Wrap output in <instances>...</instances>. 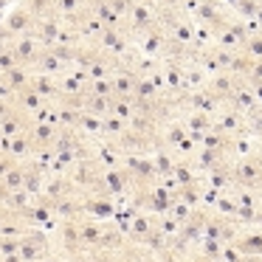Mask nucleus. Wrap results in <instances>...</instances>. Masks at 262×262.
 <instances>
[{
    "instance_id": "2",
    "label": "nucleus",
    "mask_w": 262,
    "mask_h": 262,
    "mask_svg": "<svg viewBox=\"0 0 262 262\" xmlns=\"http://www.w3.org/2000/svg\"><path fill=\"white\" fill-rule=\"evenodd\" d=\"M234 164V186L239 189H262V169L256 164L254 155H245V158H231Z\"/></svg>"
},
{
    "instance_id": "11",
    "label": "nucleus",
    "mask_w": 262,
    "mask_h": 262,
    "mask_svg": "<svg viewBox=\"0 0 262 262\" xmlns=\"http://www.w3.org/2000/svg\"><path fill=\"white\" fill-rule=\"evenodd\" d=\"M57 136H59V127L51 124V121H34L29 127V138L34 144V149H54Z\"/></svg>"
},
{
    "instance_id": "6",
    "label": "nucleus",
    "mask_w": 262,
    "mask_h": 262,
    "mask_svg": "<svg viewBox=\"0 0 262 262\" xmlns=\"http://www.w3.org/2000/svg\"><path fill=\"white\" fill-rule=\"evenodd\" d=\"M62 26H65V20L59 17V14L42 17V20H37V26H34V37L40 40L42 48H51V46H57L59 34H62Z\"/></svg>"
},
{
    "instance_id": "14",
    "label": "nucleus",
    "mask_w": 262,
    "mask_h": 262,
    "mask_svg": "<svg viewBox=\"0 0 262 262\" xmlns=\"http://www.w3.org/2000/svg\"><path fill=\"white\" fill-rule=\"evenodd\" d=\"M31 88L40 93L48 102L59 99V76H48V74H31Z\"/></svg>"
},
{
    "instance_id": "28",
    "label": "nucleus",
    "mask_w": 262,
    "mask_h": 262,
    "mask_svg": "<svg viewBox=\"0 0 262 262\" xmlns=\"http://www.w3.org/2000/svg\"><path fill=\"white\" fill-rule=\"evenodd\" d=\"M14 164H17V158H12V155H0V178L6 175Z\"/></svg>"
},
{
    "instance_id": "13",
    "label": "nucleus",
    "mask_w": 262,
    "mask_h": 262,
    "mask_svg": "<svg viewBox=\"0 0 262 262\" xmlns=\"http://www.w3.org/2000/svg\"><path fill=\"white\" fill-rule=\"evenodd\" d=\"M256 104H259V102H256V96H254V91H251V85L239 79V82H237V88H234V93L228 96L226 107L239 110V113H251V110H254Z\"/></svg>"
},
{
    "instance_id": "19",
    "label": "nucleus",
    "mask_w": 262,
    "mask_h": 262,
    "mask_svg": "<svg viewBox=\"0 0 262 262\" xmlns=\"http://www.w3.org/2000/svg\"><path fill=\"white\" fill-rule=\"evenodd\" d=\"M76 130H79L82 136H88V138H102V119H99V116H91V113H85V110H82Z\"/></svg>"
},
{
    "instance_id": "24",
    "label": "nucleus",
    "mask_w": 262,
    "mask_h": 262,
    "mask_svg": "<svg viewBox=\"0 0 262 262\" xmlns=\"http://www.w3.org/2000/svg\"><path fill=\"white\" fill-rule=\"evenodd\" d=\"M239 51H243L245 57H251V59H262V31H259V34H251L248 40L243 42Z\"/></svg>"
},
{
    "instance_id": "27",
    "label": "nucleus",
    "mask_w": 262,
    "mask_h": 262,
    "mask_svg": "<svg viewBox=\"0 0 262 262\" xmlns=\"http://www.w3.org/2000/svg\"><path fill=\"white\" fill-rule=\"evenodd\" d=\"M88 93L113 96V76H107V79H91V82H88Z\"/></svg>"
},
{
    "instance_id": "23",
    "label": "nucleus",
    "mask_w": 262,
    "mask_h": 262,
    "mask_svg": "<svg viewBox=\"0 0 262 262\" xmlns=\"http://www.w3.org/2000/svg\"><path fill=\"white\" fill-rule=\"evenodd\" d=\"M136 113V104H133V96L130 99H121V96H113V104H110V116H119V119L130 121V116Z\"/></svg>"
},
{
    "instance_id": "21",
    "label": "nucleus",
    "mask_w": 262,
    "mask_h": 262,
    "mask_svg": "<svg viewBox=\"0 0 262 262\" xmlns=\"http://www.w3.org/2000/svg\"><path fill=\"white\" fill-rule=\"evenodd\" d=\"M23 6L29 9V12L34 14L37 20L57 14V0H23Z\"/></svg>"
},
{
    "instance_id": "5",
    "label": "nucleus",
    "mask_w": 262,
    "mask_h": 262,
    "mask_svg": "<svg viewBox=\"0 0 262 262\" xmlns=\"http://www.w3.org/2000/svg\"><path fill=\"white\" fill-rule=\"evenodd\" d=\"M166 40H169L166 29H161V26H152L149 31H144V34L138 37L136 46H138V51H141L144 57L161 59V57H164V48H166Z\"/></svg>"
},
{
    "instance_id": "32",
    "label": "nucleus",
    "mask_w": 262,
    "mask_h": 262,
    "mask_svg": "<svg viewBox=\"0 0 262 262\" xmlns=\"http://www.w3.org/2000/svg\"><path fill=\"white\" fill-rule=\"evenodd\" d=\"M0 82H3V74H0Z\"/></svg>"
},
{
    "instance_id": "8",
    "label": "nucleus",
    "mask_w": 262,
    "mask_h": 262,
    "mask_svg": "<svg viewBox=\"0 0 262 262\" xmlns=\"http://www.w3.org/2000/svg\"><path fill=\"white\" fill-rule=\"evenodd\" d=\"M237 82H239V79H237L234 74L220 71V74H211V76H209V82H206V91H209L220 104H226L228 96L234 93V88H237Z\"/></svg>"
},
{
    "instance_id": "12",
    "label": "nucleus",
    "mask_w": 262,
    "mask_h": 262,
    "mask_svg": "<svg viewBox=\"0 0 262 262\" xmlns=\"http://www.w3.org/2000/svg\"><path fill=\"white\" fill-rule=\"evenodd\" d=\"M65 71H68V65H65L62 59H59L57 54L51 51V48H42V51L37 54L34 65H31V74H48V76H62Z\"/></svg>"
},
{
    "instance_id": "26",
    "label": "nucleus",
    "mask_w": 262,
    "mask_h": 262,
    "mask_svg": "<svg viewBox=\"0 0 262 262\" xmlns=\"http://www.w3.org/2000/svg\"><path fill=\"white\" fill-rule=\"evenodd\" d=\"M14 254H20V237H3L0 234V259H9Z\"/></svg>"
},
{
    "instance_id": "29",
    "label": "nucleus",
    "mask_w": 262,
    "mask_h": 262,
    "mask_svg": "<svg viewBox=\"0 0 262 262\" xmlns=\"http://www.w3.org/2000/svg\"><path fill=\"white\" fill-rule=\"evenodd\" d=\"M248 85H251V91H254V96H256V102H259V104H262V79H259V82H248Z\"/></svg>"
},
{
    "instance_id": "30",
    "label": "nucleus",
    "mask_w": 262,
    "mask_h": 262,
    "mask_svg": "<svg viewBox=\"0 0 262 262\" xmlns=\"http://www.w3.org/2000/svg\"><path fill=\"white\" fill-rule=\"evenodd\" d=\"M6 194H9V189L3 186V183H0V206H3V200H6Z\"/></svg>"
},
{
    "instance_id": "4",
    "label": "nucleus",
    "mask_w": 262,
    "mask_h": 262,
    "mask_svg": "<svg viewBox=\"0 0 262 262\" xmlns=\"http://www.w3.org/2000/svg\"><path fill=\"white\" fill-rule=\"evenodd\" d=\"M82 211L88 217H96V220H113L116 211H119V203H116V198H107V194L88 192L82 200Z\"/></svg>"
},
{
    "instance_id": "16",
    "label": "nucleus",
    "mask_w": 262,
    "mask_h": 262,
    "mask_svg": "<svg viewBox=\"0 0 262 262\" xmlns=\"http://www.w3.org/2000/svg\"><path fill=\"white\" fill-rule=\"evenodd\" d=\"M110 104H113V96H99V93H85V99H82V110L99 116V119L110 116Z\"/></svg>"
},
{
    "instance_id": "22",
    "label": "nucleus",
    "mask_w": 262,
    "mask_h": 262,
    "mask_svg": "<svg viewBox=\"0 0 262 262\" xmlns=\"http://www.w3.org/2000/svg\"><path fill=\"white\" fill-rule=\"evenodd\" d=\"M0 183H3L9 192H17V189H23V161H17V164H14L12 169L6 172V175L0 178Z\"/></svg>"
},
{
    "instance_id": "20",
    "label": "nucleus",
    "mask_w": 262,
    "mask_h": 262,
    "mask_svg": "<svg viewBox=\"0 0 262 262\" xmlns=\"http://www.w3.org/2000/svg\"><path fill=\"white\" fill-rule=\"evenodd\" d=\"M127 130H130L127 121L119 119V116H104L102 119V138H119V136H124Z\"/></svg>"
},
{
    "instance_id": "17",
    "label": "nucleus",
    "mask_w": 262,
    "mask_h": 262,
    "mask_svg": "<svg viewBox=\"0 0 262 262\" xmlns=\"http://www.w3.org/2000/svg\"><path fill=\"white\" fill-rule=\"evenodd\" d=\"M3 206H6L12 214H26V211L34 206V194H29L26 189H17V192H9L6 200H3Z\"/></svg>"
},
{
    "instance_id": "31",
    "label": "nucleus",
    "mask_w": 262,
    "mask_h": 262,
    "mask_svg": "<svg viewBox=\"0 0 262 262\" xmlns=\"http://www.w3.org/2000/svg\"><path fill=\"white\" fill-rule=\"evenodd\" d=\"M130 3H133V6H136V3H147V0H130Z\"/></svg>"
},
{
    "instance_id": "18",
    "label": "nucleus",
    "mask_w": 262,
    "mask_h": 262,
    "mask_svg": "<svg viewBox=\"0 0 262 262\" xmlns=\"http://www.w3.org/2000/svg\"><path fill=\"white\" fill-rule=\"evenodd\" d=\"M3 82H6L14 93H17V91H23V88L31 85V71L26 68V65H17V68H12V71H6V74H3Z\"/></svg>"
},
{
    "instance_id": "3",
    "label": "nucleus",
    "mask_w": 262,
    "mask_h": 262,
    "mask_svg": "<svg viewBox=\"0 0 262 262\" xmlns=\"http://www.w3.org/2000/svg\"><path fill=\"white\" fill-rule=\"evenodd\" d=\"M20 256H23V262H42L46 256H51L48 237L37 228H31L26 237H20Z\"/></svg>"
},
{
    "instance_id": "1",
    "label": "nucleus",
    "mask_w": 262,
    "mask_h": 262,
    "mask_svg": "<svg viewBox=\"0 0 262 262\" xmlns=\"http://www.w3.org/2000/svg\"><path fill=\"white\" fill-rule=\"evenodd\" d=\"M152 26H158V0H147V3H136L130 9V14L124 17V31L130 34V40L136 42L144 31H149Z\"/></svg>"
},
{
    "instance_id": "25",
    "label": "nucleus",
    "mask_w": 262,
    "mask_h": 262,
    "mask_svg": "<svg viewBox=\"0 0 262 262\" xmlns=\"http://www.w3.org/2000/svg\"><path fill=\"white\" fill-rule=\"evenodd\" d=\"M82 9H85V0H57V14L62 20L76 14V12H82Z\"/></svg>"
},
{
    "instance_id": "7",
    "label": "nucleus",
    "mask_w": 262,
    "mask_h": 262,
    "mask_svg": "<svg viewBox=\"0 0 262 262\" xmlns=\"http://www.w3.org/2000/svg\"><path fill=\"white\" fill-rule=\"evenodd\" d=\"M3 26H6V29L12 31L14 37H23V34H31V31H34L37 17L23 6V3H20V6H14L12 12H9V17L3 20Z\"/></svg>"
},
{
    "instance_id": "10",
    "label": "nucleus",
    "mask_w": 262,
    "mask_h": 262,
    "mask_svg": "<svg viewBox=\"0 0 262 262\" xmlns=\"http://www.w3.org/2000/svg\"><path fill=\"white\" fill-rule=\"evenodd\" d=\"M31 124H34L31 113H26V110H17V107H14L9 116H3V119H0V133H3V136H9V138L26 136Z\"/></svg>"
},
{
    "instance_id": "9",
    "label": "nucleus",
    "mask_w": 262,
    "mask_h": 262,
    "mask_svg": "<svg viewBox=\"0 0 262 262\" xmlns=\"http://www.w3.org/2000/svg\"><path fill=\"white\" fill-rule=\"evenodd\" d=\"M12 51H14V57H17V62L31 71V65H34L37 54L42 51V46H40V40L34 37V31H31V34H23V37H17V40L12 42Z\"/></svg>"
},
{
    "instance_id": "15",
    "label": "nucleus",
    "mask_w": 262,
    "mask_h": 262,
    "mask_svg": "<svg viewBox=\"0 0 262 262\" xmlns=\"http://www.w3.org/2000/svg\"><path fill=\"white\" fill-rule=\"evenodd\" d=\"M46 104H48V99H42L31 85L23 88V91H17V96H14V107H17V110H26V113H37V110L46 107Z\"/></svg>"
}]
</instances>
